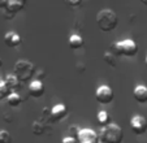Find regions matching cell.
I'll list each match as a JSON object with an SVG mask.
<instances>
[{
    "label": "cell",
    "mask_w": 147,
    "mask_h": 143,
    "mask_svg": "<svg viewBox=\"0 0 147 143\" xmlns=\"http://www.w3.org/2000/svg\"><path fill=\"white\" fill-rule=\"evenodd\" d=\"M7 103H8L9 107H18L21 103H22V98L20 96L18 92H11V95H9L8 98H7Z\"/></svg>",
    "instance_id": "obj_17"
},
{
    "label": "cell",
    "mask_w": 147,
    "mask_h": 143,
    "mask_svg": "<svg viewBox=\"0 0 147 143\" xmlns=\"http://www.w3.org/2000/svg\"><path fill=\"white\" fill-rule=\"evenodd\" d=\"M67 115H68V108L63 103H57L50 109V116L52 121H61V120H64L67 117Z\"/></svg>",
    "instance_id": "obj_8"
},
{
    "label": "cell",
    "mask_w": 147,
    "mask_h": 143,
    "mask_svg": "<svg viewBox=\"0 0 147 143\" xmlns=\"http://www.w3.org/2000/svg\"><path fill=\"white\" fill-rule=\"evenodd\" d=\"M31 132H33L34 135H43L47 132V125H46L45 121H42V120H36V121L33 122Z\"/></svg>",
    "instance_id": "obj_15"
},
{
    "label": "cell",
    "mask_w": 147,
    "mask_h": 143,
    "mask_svg": "<svg viewBox=\"0 0 147 143\" xmlns=\"http://www.w3.org/2000/svg\"><path fill=\"white\" fill-rule=\"evenodd\" d=\"M144 63H146V66H147V56H146V59H144Z\"/></svg>",
    "instance_id": "obj_27"
},
{
    "label": "cell",
    "mask_w": 147,
    "mask_h": 143,
    "mask_svg": "<svg viewBox=\"0 0 147 143\" xmlns=\"http://www.w3.org/2000/svg\"><path fill=\"white\" fill-rule=\"evenodd\" d=\"M0 143H12V135L7 130H0Z\"/></svg>",
    "instance_id": "obj_20"
},
{
    "label": "cell",
    "mask_w": 147,
    "mask_h": 143,
    "mask_svg": "<svg viewBox=\"0 0 147 143\" xmlns=\"http://www.w3.org/2000/svg\"><path fill=\"white\" fill-rule=\"evenodd\" d=\"M133 96L141 104L147 103V86H143V85L136 86L133 90Z\"/></svg>",
    "instance_id": "obj_11"
},
{
    "label": "cell",
    "mask_w": 147,
    "mask_h": 143,
    "mask_svg": "<svg viewBox=\"0 0 147 143\" xmlns=\"http://www.w3.org/2000/svg\"><path fill=\"white\" fill-rule=\"evenodd\" d=\"M36 68L31 61L29 60H18L14 64L13 74L20 80V82H29L35 78Z\"/></svg>",
    "instance_id": "obj_2"
},
{
    "label": "cell",
    "mask_w": 147,
    "mask_h": 143,
    "mask_svg": "<svg viewBox=\"0 0 147 143\" xmlns=\"http://www.w3.org/2000/svg\"><path fill=\"white\" fill-rule=\"evenodd\" d=\"M80 130H81V127H78V126H70L69 129H68V133H69L68 137L78 138V133H80Z\"/></svg>",
    "instance_id": "obj_21"
},
{
    "label": "cell",
    "mask_w": 147,
    "mask_h": 143,
    "mask_svg": "<svg viewBox=\"0 0 147 143\" xmlns=\"http://www.w3.org/2000/svg\"><path fill=\"white\" fill-rule=\"evenodd\" d=\"M96 25L104 33L113 31L119 25V16L116 12L109 8L100 9L96 14Z\"/></svg>",
    "instance_id": "obj_1"
},
{
    "label": "cell",
    "mask_w": 147,
    "mask_h": 143,
    "mask_svg": "<svg viewBox=\"0 0 147 143\" xmlns=\"http://www.w3.org/2000/svg\"><path fill=\"white\" fill-rule=\"evenodd\" d=\"M61 143H78V139L73 137H65V138H63Z\"/></svg>",
    "instance_id": "obj_22"
},
{
    "label": "cell",
    "mask_w": 147,
    "mask_h": 143,
    "mask_svg": "<svg viewBox=\"0 0 147 143\" xmlns=\"http://www.w3.org/2000/svg\"><path fill=\"white\" fill-rule=\"evenodd\" d=\"M130 129L136 135H142L147 132V120L141 115H136L130 120Z\"/></svg>",
    "instance_id": "obj_6"
},
{
    "label": "cell",
    "mask_w": 147,
    "mask_h": 143,
    "mask_svg": "<svg viewBox=\"0 0 147 143\" xmlns=\"http://www.w3.org/2000/svg\"><path fill=\"white\" fill-rule=\"evenodd\" d=\"M4 82H5V85L8 86V88L12 91V92H17V90L21 87V82H20V80L14 74L5 76V78H4Z\"/></svg>",
    "instance_id": "obj_12"
},
{
    "label": "cell",
    "mask_w": 147,
    "mask_h": 143,
    "mask_svg": "<svg viewBox=\"0 0 147 143\" xmlns=\"http://www.w3.org/2000/svg\"><path fill=\"white\" fill-rule=\"evenodd\" d=\"M12 91L8 88V86L5 85V82L3 81H0V100H3V99H7V98L11 95Z\"/></svg>",
    "instance_id": "obj_19"
},
{
    "label": "cell",
    "mask_w": 147,
    "mask_h": 143,
    "mask_svg": "<svg viewBox=\"0 0 147 143\" xmlns=\"http://www.w3.org/2000/svg\"><path fill=\"white\" fill-rule=\"evenodd\" d=\"M3 66V60H1V57H0V68Z\"/></svg>",
    "instance_id": "obj_26"
},
{
    "label": "cell",
    "mask_w": 147,
    "mask_h": 143,
    "mask_svg": "<svg viewBox=\"0 0 147 143\" xmlns=\"http://www.w3.org/2000/svg\"><path fill=\"white\" fill-rule=\"evenodd\" d=\"M78 143H100V138L98 133L89 127H83L78 133Z\"/></svg>",
    "instance_id": "obj_7"
},
{
    "label": "cell",
    "mask_w": 147,
    "mask_h": 143,
    "mask_svg": "<svg viewBox=\"0 0 147 143\" xmlns=\"http://www.w3.org/2000/svg\"><path fill=\"white\" fill-rule=\"evenodd\" d=\"M21 42H22L21 36L18 35V33H16L13 30L5 33V35H4V43H5L7 47H11V48L18 47L21 44Z\"/></svg>",
    "instance_id": "obj_10"
},
{
    "label": "cell",
    "mask_w": 147,
    "mask_h": 143,
    "mask_svg": "<svg viewBox=\"0 0 147 143\" xmlns=\"http://www.w3.org/2000/svg\"><path fill=\"white\" fill-rule=\"evenodd\" d=\"M67 4L69 7H73V8H74V7H80L81 4H82V1H81V0H74V1H72V0H67Z\"/></svg>",
    "instance_id": "obj_23"
},
{
    "label": "cell",
    "mask_w": 147,
    "mask_h": 143,
    "mask_svg": "<svg viewBox=\"0 0 147 143\" xmlns=\"http://www.w3.org/2000/svg\"><path fill=\"white\" fill-rule=\"evenodd\" d=\"M68 44H69V47L72 50H80V48L83 47L85 42H83V38L81 35H78V34H72V35L69 36V39H68Z\"/></svg>",
    "instance_id": "obj_14"
},
{
    "label": "cell",
    "mask_w": 147,
    "mask_h": 143,
    "mask_svg": "<svg viewBox=\"0 0 147 143\" xmlns=\"http://www.w3.org/2000/svg\"><path fill=\"white\" fill-rule=\"evenodd\" d=\"M112 52L116 56H126V57H134L138 53V44L133 39H124V40L115 42L112 44Z\"/></svg>",
    "instance_id": "obj_4"
},
{
    "label": "cell",
    "mask_w": 147,
    "mask_h": 143,
    "mask_svg": "<svg viewBox=\"0 0 147 143\" xmlns=\"http://www.w3.org/2000/svg\"><path fill=\"white\" fill-rule=\"evenodd\" d=\"M103 59H104V61H106L107 64H108L109 66H116L117 64V56L115 55L112 51H106L104 52V55H103Z\"/></svg>",
    "instance_id": "obj_18"
},
{
    "label": "cell",
    "mask_w": 147,
    "mask_h": 143,
    "mask_svg": "<svg viewBox=\"0 0 147 143\" xmlns=\"http://www.w3.org/2000/svg\"><path fill=\"white\" fill-rule=\"evenodd\" d=\"M95 99H96V102L100 103V104H109V103H112L115 99L113 90L107 85L99 86V87L96 88V91H95Z\"/></svg>",
    "instance_id": "obj_5"
},
{
    "label": "cell",
    "mask_w": 147,
    "mask_h": 143,
    "mask_svg": "<svg viewBox=\"0 0 147 143\" xmlns=\"http://www.w3.org/2000/svg\"><path fill=\"white\" fill-rule=\"evenodd\" d=\"M7 5H8V1H7V0H0V9H1V11H4V9L7 8Z\"/></svg>",
    "instance_id": "obj_25"
},
{
    "label": "cell",
    "mask_w": 147,
    "mask_h": 143,
    "mask_svg": "<svg viewBox=\"0 0 147 143\" xmlns=\"http://www.w3.org/2000/svg\"><path fill=\"white\" fill-rule=\"evenodd\" d=\"M25 8V1H20V0H9L8 5H7L5 11H8L9 13L16 16L20 11H22Z\"/></svg>",
    "instance_id": "obj_13"
},
{
    "label": "cell",
    "mask_w": 147,
    "mask_h": 143,
    "mask_svg": "<svg viewBox=\"0 0 147 143\" xmlns=\"http://www.w3.org/2000/svg\"><path fill=\"white\" fill-rule=\"evenodd\" d=\"M3 17H4V18H5V20H12V18H13V17H14V14L9 13L8 11H5V9H4V11H3Z\"/></svg>",
    "instance_id": "obj_24"
},
{
    "label": "cell",
    "mask_w": 147,
    "mask_h": 143,
    "mask_svg": "<svg viewBox=\"0 0 147 143\" xmlns=\"http://www.w3.org/2000/svg\"><path fill=\"white\" fill-rule=\"evenodd\" d=\"M96 121L102 127H106L111 124V116L107 111H99L96 115Z\"/></svg>",
    "instance_id": "obj_16"
},
{
    "label": "cell",
    "mask_w": 147,
    "mask_h": 143,
    "mask_svg": "<svg viewBox=\"0 0 147 143\" xmlns=\"http://www.w3.org/2000/svg\"><path fill=\"white\" fill-rule=\"evenodd\" d=\"M100 143H121L124 139V130L115 122H111L108 126L102 127L99 134Z\"/></svg>",
    "instance_id": "obj_3"
},
{
    "label": "cell",
    "mask_w": 147,
    "mask_h": 143,
    "mask_svg": "<svg viewBox=\"0 0 147 143\" xmlns=\"http://www.w3.org/2000/svg\"><path fill=\"white\" fill-rule=\"evenodd\" d=\"M29 94H30L33 98H42L45 95V83L42 81H38V80H33L30 83H29Z\"/></svg>",
    "instance_id": "obj_9"
}]
</instances>
